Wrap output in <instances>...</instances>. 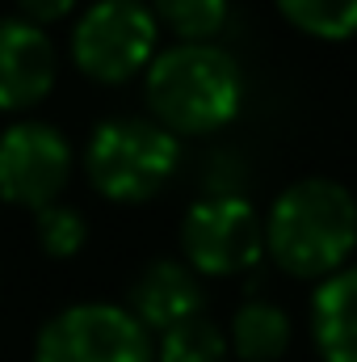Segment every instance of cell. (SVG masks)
<instances>
[{"instance_id":"1","label":"cell","mask_w":357,"mask_h":362,"mask_svg":"<svg viewBox=\"0 0 357 362\" xmlns=\"http://www.w3.org/2000/svg\"><path fill=\"white\" fill-rule=\"evenodd\" d=\"M265 249L294 278H328L357 249V202L328 177L290 181L269 206Z\"/></svg>"},{"instance_id":"2","label":"cell","mask_w":357,"mask_h":362,"mask_svg":"<svg viewBox=\"0 0 357 362\" xmlns=\"http://www.w3.org/2000/svg\"><path fill=\"white\" fill-rule=\"evenodd\" d=\"M152 122L169 135H210L240 114V64L210 42H177L147 64L143 76Z\"/></svg>"},{"instance_id":"3","label":"cell","mask_w":357,"mask_h":362,"mask_svg":"<svg viewBox=\"0 0 357 362\" xmlns=\"http://www.w3.org/2000/svg\"><path fill=\"white\" fill-rule=\"evenodd\" d=\"M181 165V144L152 118H109L89 135L85 173L109 202H147Z\"/></svg>"},{"instance_id":"4","label":"cell","mask_w":357,"mask_h":362,"mask_svg":"<svg viewBox=\"0 0 357 362\" xmlns=\"http://www.w3.org/2000/svg\"><path fill=\"white\" fill-rule=\"evenodd\" d=\"M160 25L143 0H97L72 30V59L97 85H122L156 59Z\"/></svg>"},{"instance_id":"5","label":"cell","mask_w":357,"mask_h":362,"mask_svg":"<svg viewBox=\"0 0 357 362\" xmlns=\"http://www.w3.org/2000/svg\"><path fill=\"white\" fill-rule=\"evenodd\" d=\"M152 333L118 303H76L38 329L34 362H152Z\"/></svg>"},{"instance_id":"6","label":"cell","mask_w":357,"mask_h":362,"mask_svg":"<svg viewBox=\"0 0 357 362\" xmlns=\"http://www.w3.org/2000/svg\"><path fill=\"white\" fill-rule=\"evenodd\" d=\"M181 249L193 274L227 278V274L253 270L265 253V228L248 198L236 194H210L189 206L181 223Z\"/></svg>"},{"instance_id":"7","label":"cell","mask_w":357,"mask_h":362,"mask_svg":"<svg viewBox=\"0 0 357 362\" xmlns=\"http://www.w3.org/2000/svg\"><path fill=\"white\" fill-rule=\"evenodd\" d=\"M72 177V144L51 122L25 118L0 135V198L42 211Z\"/></svg>"},{"instance_id":"8","label":"cell","mask_w":357,"mask_h":362,"mask_svg":"<svg viewBox=\"0 0 357 362\" xmlns=\"http://www.w3.org/2000/svg\"><path fill=\"white\" fill-rule=\"evenodd\" d=\"M55 47L42 25L0 17V110H30L55 89Z\"/></svg>"},{"instance_id":"9","label":"cell","mask_w":357,"mask_h":362,"mask_svg":"<svg viewBox=\"0 0 357 362\" xmlns=\"http://www.w3.org/2000/svg\"><path fill=\"white\" fill-rule=\"evenodd\" d=\"M206 308V291L198 282V274L181 262H152L147 270L135 278L131 286V316L152 333H164L189 316H202Z\"/></svg>"},{"instance_id":"10","label":"cell","mask_w":357,"mask_h":362,"mask_svg":"<svg viewBox=\"0 0 357 362\" xmlns=\"http://www.w3.org/2000/svg\"><path fill=\"white\" fill-rule=\"evenodd\" d=\"M311 333L324 362H357V266L320 282L311 299Z\"/></svg>"},{"instance_id":"11","label":"cell","mask_w":357,"mask_h":362,"mask_svg":"<svg viewBox=\"0 0 357 362\" xmlns=\"http://www.w3.org/2000/svg\"><path fill=\"white\" fill-rule=\"evenodd\" d=\"M290 316L269 303V299H253L236 312L231 320V341L227 350H236V358L244 362H277L290 350Z\"/></svg>"},{"instance_id":"12","label":"cell","mask_w":357,"mask_h":362,"mask_svg":"<svg viewBox=\"0 0 357 362\" xmlns=\"http://www.w3.org/2000/svg\"><path fill=\"white\" fill-rule=\"evenodd\" d=\"M152 354H156V362H223L227 337L210 316H189L160 333V346Z\"/></svg>"},{"instance_id":"13","label":"cell","mask_w":357,"mask_h":362,"mask_svg":"<svg viewBox=\"0 0 357 362\" xmlns=\"http://www.w3.org/2000/svg\"><path fill=\"white\" fill-rule=\"evenodd\" d=\"M282 17L311 34V38H353L357 34V0H277Z\"/></svg>"},{"instance_id":"14","label":"cell","mask_w":357,"mask_h":362,"mask_svg":"<svg viewBox=\"0 0 357 362\" xmlns=\"http://www.w3.org/2000/svg\"><path fill=\"white\" fill-rule=\"evenodd\" d=\"M156 25L164 21L181 42H210L227 21V0H152Z\"/></svg>"},{"instance_id":"15","label":"cell","mask_w":357,"mask_h":362,"mask_svg":"<svg viewBox=\"0 0 357 362\" xmlns=\"http://www.w3.org/2000/svg\"><path fill=\"white\" fill-rule=\"evenodd\" d=\"M34 232H38V245L47 257H76L89 240L85 215L76 206H59V202L34 211Z\"/></svg>"},{"instance_id":"16","label":"cell","mask_w":357,"mask_h":362,"mask_svg":"<svg viewBox=\"0 0 357 362\" xmlns=\"http://www.w3.org/2000/svg\"><path fill=\"white\" fill-rule=\"evenodd\" d=\"M76 4H80V0H17L21 17H25V21H34V25H47V21L68 17Z\"/></svg>"}]
</instances>
